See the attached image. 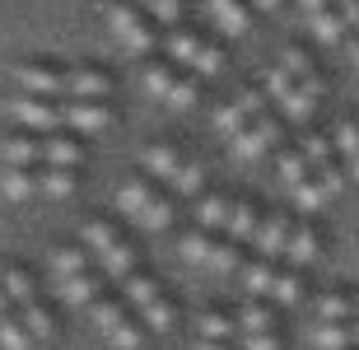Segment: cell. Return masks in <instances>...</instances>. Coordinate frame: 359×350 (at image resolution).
Masks as SVG:
<instances>
[{
    "instance_id": "6da1fadb",
    "label": "cell",
    "mask_w": 359,
    "mask_h": 350,
    "mask_svg": "<svg viewBox=\"0 0 359 350\" xmlns=\"http://www.w3.org/2000/svg\"><path fill=\"white\" fill-rule=\"evenodd\" d=\"M262 89L276 98L280 117H285V121H299V126H308V121L318 117V108H322V89H313V84H304V80H294L280 61L262 70Z\"/></svg>"
},
{
    "instance_id": "7a4b0ae2",
    "label": "cell",
    "mask_w": 359,
    "mask_h": 350,
    "mask_svg": "<svg viewBox=\"0 0 359 350\" xmlns=\"http://www.w3.org/2000/svg\"><path fill=\"white\" fill-rule=\"evenodd\" d=\"M75 191V173L70 168H5L0 173V196L24 201V196H70Z\"/></svg>"
},
{
    "instance_id": "3957f363",
    "label": "cell",
    "mask_w": 359,
    "mask_h": 350,
    "mask_svg": "<svg viewBox=\"0 0 359 350\" xmlns=\"http://www.w3.org/2000/svg\"><path fill=\"white\" fill-rule=\"evenodd\" d=\"M163 47H168V56H173L182 70H191V75H219V70H224V47L215 38L191 33V28H168Z\"/></svg>"
},
{
    "instance_id": "277c9868",
    "label": "cell",
    "mask_w": 359,
    "mask_h": 350,
    "mask_svg": "<svg viewBox=\"0 0 359 350\" xmlns=\"http://www.w3.org/2000/svg\"><path fill=\"white\" fill-rule=\"evenodd\" d=\"M121 295H126V299L135 304V309H140L145 327H154V332H173V323H177L173 299L163 295V290H159L154 281H149L145 271H135V276H126V281H121Z\"/></svg>"
},
{
    "instance_id": "5b68a950",
    "label": "cell",
    "mask_w": 359,
    "mask_h": 350,
    "mask_svg": "<svg viewBox=\"0 0 359 350\" xmlns=\"http://www.w3.org/2000/svg\"><path fill=\"white\" fill-rule=\"evenodd\" d=\"M140 80H145V89H149V94L168 98L173 108H191V103L201 98L196 75H191V70H182L177 61H149V66L140 70Z\"/></svg>"
},
{
    "instance_id": "8992f818",
    "label": "cell",
    "mask_w": 359,
    "mask_h": 350,
    "mask_svg": "<svg viewBox=\"0 0 359 350\" xmlns=\"http://www.w3.org/2000/svg\"><path fill=\"white\" fill-rule=\"evenodd\" d=\"M84 243L98 253L103 271H107L117 285L126 281V276H135V253H131V243H121L117 229H112L107 220H89V224H84Z\"/></svg>"
},
{
    "instance_id": "52a82bcc",
    "label": "cell",
    "mask_w": 359,
    "mask_h": 350,
    "mask_svg": "<svg viewBox=\"0 0 359 350\" xmlns=\"http://www.w3.org/2000/svg\"><path fill=\"white\" fill-rule=\"evenodd\" d=\"M266 98L271 94L262 89V84H243L233 98H224V103H219V112H215V131L233 140L238 131H248V126L266 112Z\"/></svg>"
},
{
    "instance_id": "ba28073f",
    "label": "cell",
    "mask_w": 359,
    "mask_h": 350,
    "mask_svg": "<svg viewBox=\"0 0 359 350\" xmlns=\"http://www.w3.org/2000/svg\"><path fill=\"white\" fill-rule=\"evenodd\" d=\"M107 24H112V33H117L121 42V52H131V56H149L154 52V28L140 19V10H135L131 0H107Z\"/></svg>"
},
{
    "instance_id": "9c48e42d",
    "label": "cell",
    "mask_w": 359,
    "mask_h": 350,
    "mask_svg": "<svg viewBox=\"0 0 359 350\" xmlns=\"http://www.w3.org/2000/svg\"><path fill=\"white\" fill-rule=\"evenodd\" d=\"M280 145H285V121H280L271 108L262 112L248 131L233 135V154H238V159H262L266 149H280Z\"/></svg>"
},
{
    "instance_id": "30bf717a",
    "label": "cell",
    "mask_w": 359,
    "mask_h": 350,
    "mask_svg": "<svg viewBox=\"0 0 359 350\" xmlns=\"http://www.w3.org/2000/svg\"><path fill=\"white\" fill-rule=\"evenodd\" d=\"M93 323L103 327V337L112 341L117 350H140V327L126 318V309H121V299H98L93 304Z\"/></svg>"
},
{
    "instance_id": "8fae6325",
    "label": "cell",
    "mask_w": 359,
    "mask_h": 350,
    "mask_svg": "<svg viewBox=\"0 0 359 350\" xmlns=\"http://www.w3.org/2000/svg\"><path fill=\"white\" fill-rule=\"evenodd\" d=\"M285 262L290 267H318V262H327V234H322V224H313V220H294V234H290V253H285Z\"/></svg>"
},
{
    "instance_id": "7c38bea8",
    "label": "cell",
    "mask_w": 359,
    "mask_h": 350,
    "mask_svg": "<svg viewBox=\"0 0 359 350\" xmlns=\"http://www.w3.org/2000/svg\"><path fill=\"white\" fill-rule=\"evenodd\" d=\"M10 117H19L24 126H33V131L52 135L56 126H66V112H61V103H52V98H38V94H19L10 103Z\"/></svg>"
},
{
    "instance_id": "4fadbf2b",
    "label": "cell",
    "mask_w": 359,
    "mask_h": 350,
    "mask_svg": "<svg viewBox=\"0 0 359 350\" xmlns=\"http://www.w3.org/2000/svg\"><path fill=\"white\" fill-rule=\"evenodd\" d=\"M290 234H294V215L271 210V215L262 220L257 238H252V253L257 257H271V262H285V253H290Z\"/></svg>"
},
{
    "instance_id": "5bb4252c",
    "label": "cell",
    "mask_w": 359,
    "mask_h": 350,
    "mask_svg": "<svg viewBox=\"0 0 359 350\" xmlns=\"http://www.w3.org/2000/svg\"><path fill=\"white\" fill-rule=\"evenodd\" d=\"M14 80L24 94H38V98H56L66 94V70L61 66H42V61H24V66H14Z\"/></svg>"
},
{
    "instance_id": "9a60e30c",
    "label": "cell",
    "mask_w": 359,
    "mask_h": 350,
    "mask_svg": "<svg viewBox=\"0 0 359 350\" xmlns=\"http://www.w3.org/2000/svg\"><path fill=\"white\" fill-rule=\"evenodd\" d=\"M313 323H355V290L332 285L313 295Z\"/></svg>"
},
{
    "instance_id": "2e32d148",
    "label": "cell",
    "mask_w": 359,
    "mask_h": 350,
    "mask_svg": "<svg viewBox=\"0 0 359 350\" xmlns=\"http://www.w3.org/2000/svg\"><path fill=\"white\" fill-rule=\"evenodd\" d=\"M280 66L290 70L294 80H304V84H313V89H322V94H327V75H322L318 56L308 52L304 42H285V52H280Z\"/></svg>"
},
{
    "instance_id": "e0dca14e",
    "label": "cell",
    "mask_w": 359,
    "mask_h": 350,
    "mask_svg": "<svg viewBox=\"0 0 359 350\" xmlns=\"http://www.w3.org/2000/svg\"><path fill=\"white\" fill-rule=\"evenodd\" d=\"M276 271L280 262H271V257H248L238 267V285H243V295L248 299H271V285H276Z\"/></svg>"
},
{
    "instance_id": "ac0fdd59",
    "label": "cell",
    "mask_w": 359,
    "mask_h": 350,
    "mask_svg": "<svg viewBox=\"0 0 359 350\" xmlns=\"http://www.w3.org/2000/svg\"><path fill=\"white\" fill-rule=\"evenodd\" d=\"M61 112H66V126H75V131H103L112 121V108L98 98H66Z\"/></svg>"
},
{
    "instance_id": "d6986e66",
    "label": "cell",
    "mask_w": 359,
    "mask_h": 350,
    "mask_svg": "<svg viewBox=\"0 0 359 350\" xmlns=\"http://www.w3.org/2000/svg\"><path fill=\"white\" fill-rule=\"evenodd\" d=\"M205 10L219 24V33H229V38H243L252 28V5L248 0H205Z\"/></svg>"
},
{
    "instance_id": "ffe728a7",
    "label": "cell",
    "mask_w": 359,
    "mask_h": 350,
    "mask_svg": "<svg viewBox=\"0 0 359 350\" xmlns=\"http://www.w3.org/2000/svg\"><path fill=\"white\" fill-rule=\"evenodd\" d=\"M276 173L285 177V187H304L308 177H313V163H308V154L299 149V140H285V145L276 149Z\"/></svg>"
},
{
    "instance_id": "44dd1931",
    "label": "cell",
    "mask_w": 359,
    "mask_h": 350,
    "mask_svg": "<svg viewBox=\"0 0 359 350\" xmlns=\"http://www.w3.org/2000/svg\"><path fill=\"white\" fill-rule=\"evenodd\" d=\"M304 341H308V350H359L355 323H313Z\"/></svg>"
},
{
    "instance_id": "7402d4cb",
    "label": "cell",
    "mask_w": 359,
    "mask_h": 350,
    "mask_svg": "<svg viewBox=\"0 0 359 350\" xmlns=\"http://www.w3.org/2000/svg\"><path fill=\"white\" fill-rule=\"evenodd\" d=\"M262 220H266V210H262V206L257 201H248V196H243V201H233V215H229V243H252L257 238V229H262Z\"/></svg>"
},
{
    "instance_id": "603a6c76",
    "label": "cell",
    "mask_w": 359,
    "mask_h": 350,
    "mask_svg": "<svg viewBox=\"0 0 359 350\" xmlns=\"http://www.w3.org/2000/svg\"><path fill=\"white\" fill-rule=\"evenodd\" d=\"M56 295L66 299V304H98L103 299V276H93V271H84V276H56Z\"/></svg>"
},
{
    "instance_id": "cb8c5ba5",
    "label": "cell",
    "mask_w": 359,
    "mask_h": 350,
    "mask_svg": "<svg viewBox=\"0 0 359 350\" xmlns=\"http://www.w3.org/2000/svg\"><path fill=\"white\" fill-rule=\"evenodd\" d=\"M154 196H159V191L149 187V177H131V182H121V191H117V210L140 224V215L154 206Z\"/></svg>"
},
{
    "instance_id": "d4e9b609",
    "label": "cell",
    "mask_w": 359,
    "mask_h": 350,
    "mask_svg": "<svg viewBox=\"0 0 359 350\" xmlns=\"http://www.w3.org/2000/svg\"><path fill=\"white\" fill-rule=\"evenodd\" d=\"M257 332H280L276 309H271L266 299H243L238 304V337H257Z\"/></svg>"
},
{
    "instance_id": "484cf974",
    "label": "cell",
    "mask_w": 359,
    "mask_h": 350,
    "mask_svg": "<svg viewBox=\"0 0 359 350\" xmlns=\"http://www.w3.org/2000/svg\"><path fill=\"white\" fill-rule=\"evenodd\" d=\"M107 89H112V80H107L98 66L66 70V98H103Z\"/></svg>"
},
{
    "instance_id": "4316f807",
    "label": "cell",
    "mask_w": 359,
    "mask_h": 350,
    "mask_svg": "<svg viewBox=\"0 0 359 350\" xmlns=\"http://www.w3.org/2000/svg\"><path fill=\"white\" fill-rule=\"evenodd\" d=\"M140 163H145L149 177H159V182H173L177 168H182V154H177V145H149L145 154H140Z\"/></svg>"
},
{
    "instance_id": "83f0119b",
    "label": "cell",
    "mask_w": 359,
    "mask_h": 350,
    "mask_svg": "<svg viewBox=\"0 0 359 350\" xmlns=\"http://www.w3.org/2000/svg\"><path fill=\"white\" fill-rule=\"evenodd\" d=\"M304 19H308V28H313V38H322V42H341V38H350V24H346V14H341V5L313 10V14H304Z\"/></svg>"
},
{
    "instance_id": "f1b7e54d",
    "label": "cell",
    "mask_w": 359,
    "mask_h": 350,
    "mask_svg": "<svg viewBox=\"0 0 359 350\" xmlns=\"http://www.w3.org/2000/svg\"><path fill=\"white\" fill-rule=\"evenodd\" d=\"M332 145L336 154H341V163H359V117L355 112H341V117L332 121Z\"/></svg>"
},
{
    "instance_id": "f546056e",
    "label": "cell",
    "mask_w": 359,
    "mask_h": 350,
    "mask_svg": "<svg viewBox=\"0 0 359 350\" xmlns=\"http://www.w3.org/2000/svg\"><path fill=\"white\" fill-rule=\"evenodd\" d=\"M229 215H233V196H224V191H205L201 196V210H196V220H201V229H229Z\"/></svg>"
},
{
    "instance_id": "4dcf8cb0",
    "label": "cell",
    "mask_w": 359,
    "mask_h": 350,
    "mask_svg": "<svg viewBox=\"0 0 359 350\" xmlns=\"http://www.w3.org/2000/svg\"><path fill=\"white\" fill-rule=\"evenodd\" d=\"M304 299V267H290V262H280L276 271V285H271V304H299Z\"/></svg>"
},
{
    "instance_id": "1f68e13d",
    "label": "cell",
    "mask_w": 359,
    "mask_h": 350,
    "mask_svg": "<svg viewBox=\"0 0 359 350\" xmlns=\"http://www.w3.org/2000/svg\"><path fill=\"white\" fill-rule=\"evenodd\" d=\"M196 337H210V341H233V337H238V313L205 309V313L196 318Z\"/></svg>"
},
{
    "instance_id": "d6a6232c",
    "label": "cell",
    "mask_w": 359,
    "mask_h": 350,
    "mask_svg": "<svg viewBox=\"0 0 359 350\" xmlns=\"http://www.w3.org/2000/svg\"><path fill=\"white\" fill-rule=\"evenodd\" d=\"M0 290L19 304V309H28V304H38V290H33V276H28L24 267H0Z\"/></svg>"
},
{
    "instance_id": "836d02e7",
    "label": "cell",
    "mask_w": 359,
    "mask_h": 350,
    "mask_svg": "<svg viewBox=\"0 0 359 350\" xmlns=\"http://www.w3.org/2000/svg\"><path fill=\"white\" fill-rule=\"evenodd\" d=\"M177 253L187 257V262H201V267H205V262H210V253H215V238H210V229H187L182 234V243H177Z\"/></svg>"
},
{
    "instance_id": "e575fe53",
    "label": "cell",
    "mask_w": 359,
    "mask_h": 350,
    "mask_svg": "<svg viewBox=\"0 0 359 350\" xmlns=\"http://www.w3.org/2000/svg\"><path fill=\"white\" fill-rule=\"evenodd\" d=\"M294 201H299V210H304V215H318L322 206L332 201V191H327V182H322L318 173L308 177L304 187H294Z\"/></svg>"
},
{
    "instance_id": "d590c367",
    "label": "cell",
    "mask_w": 359,
    "mask_h": 350,
    "mask_svg": "<svg viewBox=\"0 0 359 350\" xmlns=\"http://www.w3.org/2000/svg\"><path fill=\"white\" fill-rule=\"evenodd\" d=\"M168 187H173L177 196H205V168H201V163H191V159H187L182 168H177V177H173V182H168Z\"/></svg>"
},
{
    "instance_id": "8d00e7d4",
    "label": "cell",
    "mask_w": 359,
    "mask_h": 350,
    "mask_svg": "<svg viewBox=\"0 0 359 350\" xmlns=\"http://www.w3.org/2000/svg\"><path fill=\"white\" fill-rule=\"evenodd\" d=\"M84 271H89L84 248H56L52 253V276H84Z\"/></svg>"
},
{
    "instance_id": "74e56055",
    "label": "cell",
    "mask_w": 359,
    "mask_h": 350,
    "mask_svg": "<svg viewBox=\"0 0 359 350\" xmlns=\"http://www.w3.org/2000/svg\"><path fill=\"white\" fill-rule=\"evenodd\" d=\"M243 262H248V257H243V248H238V243L215 238V253H210V262H205V267H210V271H238Z\"/></svg>"
},
{
    "instance_id": "f35d334b",
    "label": "cell",
    "mask_w": 359,
    "mask_h": 350,
    "mask_svg": "<svg viewBox=\"0 0 359 350\" xmlns=\"http://www.w3.org/2000/svg\"><path fill=\"white\" fill-rule=\"evenodd\" d=\"M0 350H33V332L19 318H5L0 323Z\"/></svg>"
},
{
    "instance_id": "ab89813d",
    "label": "cell",
    "mask_w": 359,
    "mask_h": 350,
    "mask_svg": "<svg viewBox=\"0 0 359 350\" xmlns=\"http://www.w3.org/2000/svg\"><path fill=\"white\" fill-rule=\"evenodd\" d=\"M177 215V206L168 201V196H154V206H149L145 215H140V229H168Z\"/></svg>"
},
{
    "instance_id": "60d3db41",
    "label": "cell",
    "mask_w": 359,
    "mask_h": 350,
    "mask_svg": "<svg viewBox=\"0 0 359 350\" xmlns=\"http://www.w3.org/2000/svg\"><path fill=\"white\" fill-rule=\"evenodd\" d=\"M163 28H182V0H140Z\"/></svg>"
},
{
    "instance_id": "b9f144b4",
    "label": "cell",
    "mask_w": 359,
    "mask_h": 350,
    "mask_svg": "<svg viewBox=\"0 0 359 350\" xmlns=\"http://www.w3.org/2000/svg\"><path fill=\"white\" fill-rule=\"evenodd\" d=\"M238 350H285V341H280V332H257V337H243Z\"/></svg>"
},
{
    "instance_id": "7bdbcfd3",
    "label": "cell",
    "mask_w": 359,
    "mask_h": 350,
    "mask_svg": "<svg viewBox=\"0 0 359 350\" xmlns=\"http://www.w3.org/2000/svg\"><path fill=\"white\" fill-rule=\"evenodd\" d=\"M191 350H233V341H210V337H196Z\"/></svg>"
},
{
    "instance_id": "ee69618b",
    "label": "cell",
    "mask_w": 359,
    "mask_h": 350,
    "mask_svg": "<svg viewBox=\"0 0 359 350\" xmlns=\"http://www.w3.org/2000/svg\"><path fill=\"white\" fill-rule=\"evenodd\" d=\"M346 42H350V61H355V66H359V33H350Z\"/></svg>"
},
{
    "instance_id": "f6af8a7d",
    "label": "cell",
    "mask_w": 359,
    "mask_h": 350,
    "mask_svg": "<svg viewBox=\"0 0 359 350\" xmlns=\"http://www.w3.org/2000/svg\"><path fill=\"white\" fill-rule=\"evenodd\" d=\"M248 5H257V10H280V0H248Z\"/></svg>"
},
{
    "instance_id": "bcb514c9",
    "label": "cell",
    "mask_w": 359,
    "mask_h": 350,
    "mask_svg": "<svg viewBox=\"0 0 359 350\" xmlns=\"http://www.w3.org/2000/svg\"><path fill=\"white\" fill-rule=\"evenodd\" d=\"M5 318H14V313H10V304H5V290H0V323H5Z\"/></svg>"
},
{
    "instance_id": "7dc6e473",
    "label": "cell",
    "mask_w": 359,
    "mask_h": 350,
    "mask_svg": "<svg viewBox=\"0 0 359 350\" xmlns=\"http://www.w3.org/2000/svg\"><path fill=\"white\" fill-rule=\"evenodd\" d=\"M355 318H359V285H355Z\"/></svg>"
},
{
    "instance_id": "c3c4849f",
    "label": "cell",
    "mask_w": 359,
    "mask_h": 350,
    "mask_svg": "<svg viewBox=\"0 0 359 350\" xmlns=\"http://www.w3.org/2000/svg\"><path fill=\"white\" fill-rule=\"evenodd\" d=\"M355 346H359V318H355Z\"/></svg>"
},
{
    "instance_id": "681fc988",
    "label": "cell",
    "mask_w": 359,
    "mask_h": 350,
    "mask_svg": "<svg viewBox=\"0 0 359 350\" xmlns=\"http://www.w3.org/2000/svg\"><path fill=\"white\" fill-rule=\"evenodd\" d=\"M336 5H341V0H336Z\"/></svg>"
},
{
    "instance_id": "f907efd6",
    "label": "cell",
    "mask_w": 359,
    "mask_h": 350,
    "mask_svg": "<svg viewBox=\"0 0 359 350\" xmlns=\"http://www.w3.org/2000/svg\"><path fill=\"white\" fill-rule=\"evenodd\" d=\"M355 117H359V112H355Z\"/></svg>"
}]
</instances>
